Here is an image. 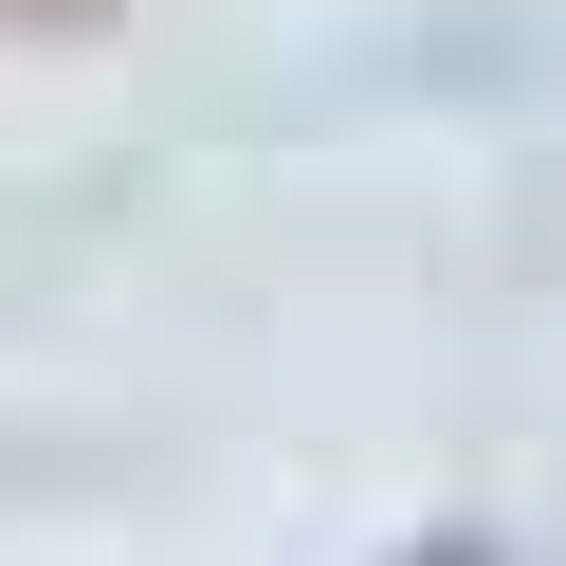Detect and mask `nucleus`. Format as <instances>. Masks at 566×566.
<instances>
[{
	"instance_id": "f257e3e1",
	"label": "nucleus",
	"mask_w": 566,
	"mask_h": 566,
	"mask_svg": "<svg viewBox=\"0 0 566 566\" xmlns=\"http://www.w3.org/2000/svg\"><path fill=\"white\" fill-rule=\"evenodd\" d=\"M420 566H475V548H420Z\"/></svg>"
}]
</instances>
